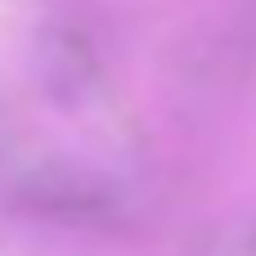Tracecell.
Wrapping results in <instances>:
<instances>
[{"label":"cell","instance_id":"cell-2","mask_svg":"<svg viewBox=\"0 0 256 256\" xmlns=\"http://www.w3.org/2000/svg\"><path fill=\"white\" fill-rule=\"evenodd\" d=\"M22 207L68 230H104L122 216L117 194L81 166H36L22 180Z\"/></svg>","mask_w":256,"mask_h":256},{"label":"cell","instance_id":"cell-1","mask_svg":"<svg viewBox=\"0 0 256 256\" xmlns=\"http://www.w3.org/2000/svg\"><path fill=\"white\" fill-rule=\"evenodd\" d=\"M36 81L54 104H86L104 86V45L86 4H54L36 32Z\"/></svg>","mask_w":256,"mask_h":256},{"label":"cell","instance_id":"cell-3","mask_svg":"<svg viewBox=\"0 0 256 256\" xmlns=\"http://www.w3.org/2000/svg\"><path fill=\"white\" fill-rule=\"evenodd\" d=\"M207 256H256V220L248 225H238L234 234H225V238H216Z\"/></svg>","mask_w":256,"mask_h":256}]
</instances>
